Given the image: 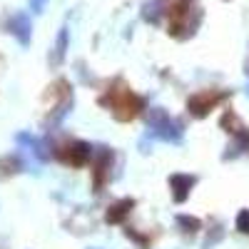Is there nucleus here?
<instances>
[{"label":"nucleus","mask_w":249,"mask_h":249,"mask_svg":"<svg viewBox=\"0 0 249 249\" xmlns=\"http://www.w3.org/2000/svg\"><path fill=\"white\" fill-rule=\"evenodd\" d=\"M177 224L182 227V232H190V234L199 230V219H197V217H187V214H179V217H177Z\"/></svg>","instance_id":"ddd939ff"},{"label":"nucleus","mask_w":249,"mask_h":249,"mask_svg":"<svg viewBox=\"0 0 249 249\" xmlns=\"http://www.w3.org/2000/svg\"><path fill=\"white\" fill-rule=\"evenodd\" d=\"M132 207H135V199H120V202H115L110 210L105 212V222L107 224H122L124 217L132 212Z\"/></svg>","instance_id":"9d476101"},{"label":"nucleus","mask_w":249,"mask_h":249,"mask_svg":"<svg viewBox=\"0 0 249 249\" xmlns=\"http://www.w3.org/2000/svg\"><path fill=\"white\" fill-rule=\"evenodd\" d=\"M237 230L242 234H249V210H242L239 217H237Z\"/></svg>","instance_id":"4468645a"},{"label":"nucleus","mask_w":249,"mask_h":249,"mask_svg":"<svg viewBox=\"0 0 249 249\" xmlns=\"http://www.w3.org/2000/svg\"><path fill=\"white\" fill-rule=\"evenodd\" d=\"M227 97V92H219V90H202L197 95H192L187 100V110H190L195 117H207L219 102Z\"/></svg>","instance_id":"20e7f679"},{"label":"nucleus","mask_w":249,"mask_h":249,"mask_svg":"<svg viewBox=\"0 0 249 249\" xmlns=\"http://www.w3.org/2000/svg\"><path fill=\"white\" fill-rule=\"evenodd\" d=\"M147 127H150V135L164 140V142H179L182 140V124L175 122L164 110L160 107H152L147 112Z\"/></svg>","instance_id":"7ed1b4c3"},{"label":"nucleus","mask_w":249,"mask_h":249,"mask_svg":"<svg viewBox=\"0 0 249 249\" xmlns=\"http://www.w3.org/2000/svg\"><path fill=\"white\" fill-rule=\"evenodd\" d=\"M170 10V5H167V0H150V3H144L142 5V18L147 20L150 25H157L160 20H162V15Z\"/></svg>","instance_id":"9b49d317"},{"label":"nucleus","mask_w":249,"mask_h":249,"mask_svg":"<svg viewBox=\"0 0 249 249\" xmlns=\"http://www.w3.org/2000/svg\"><path fill=\"white\" fill-rule=\"evenodd\" d=\"M5 33L15 35L20 45H28V43H30V33H33L30 18H28L25 13H13V15L5 20Z\"/></svg>","instance_id":"423d86ee"},{"label":"nucleus","mask_w":249,"mask_h":249,"mask_svg":"<svg viewBox=\"0 0 249 249\" xmlns=\"http://www.w3.org/2000/svg\"><path fill=\"white\" fill-rule=\"evenodd\" d=\"M167 13H170V33L179 40L195 35L202 23V10L192 5V0H177L175 5H170Z\"/></svg>","instance_id":"f257e3e1"},{"label":"nucleus","mask_w":249,"mask_h":249,"mask_svg":"<svg viewBox=\"0 0 249 249\" xmlns=\"http://www.w3.org/2000/svg\"><path fill=\"white\" fill-rule=\"evenodd\" d=\"M110 164H112V152L107 147H97L95 152V192H102V187H105L107 177H110Z\"/></svg>","instance_id":"0eeeda50"},{"label":"nucleus","mask_w":249,"mask_h":249,"mask_svg":"<svg viewBox=\"0 0 249 249\" xmlns=\"http://www.w3.org/2000/svg\"><path fill=\"white\" fill-rule=\"evenodd\" d=\"M244 72H247V75H249V60H247V70H244Z\"/></svg>","instance_id":"f3484780"},{"label":"nucleus","mask_w":249,"mask_h":249,"mask_svg":"<svg viewBox=\"0 0 249 249\" xmlns=\"http://www.w3.org/2000/svg\"><path fill=\"white\" fill-rule=\"evenodd\" d=\"M124 234H127V237H132L135 242H140L142 247H147V244H150V239H147V237H140V234H137V232H132V230H124Z\"/></svg>","instance_id":"dca6fc26"},{"label":"nucleus","mask_w":249,"mask_h":249,"mask_svg":"<svg viewBox=\"0 0 249 249\" xmlns=\"http://www.w3.org/2000/svg\"><path fill=\"white\" fill-rule=\"evenodd\" d=\"M195 182H197V179H195L192 175H172V177H170V187H172L175 202H184L187 197H190Z\"/></svg>","instance_id":"6e6552de"},{"label":"nucleus","mask_w":249,"mask_h":249,"mask_svg":"<svg viewBox=\"0 0 249 249\" xmlns=\"http://www.w3.org/2000/svg\"><path fill=\"white\" fill-rule=\"evenodd\" d=\"M15 140H18V144H23V150H25V152H30V155L37 157L40 162H45V160H48V152H45V147H43V142L35 140L33 135H28V132H18Z\"/></svg>","instance_id":"1a4fd4ad"},{"label":"nucleus","mask_w":249,"mask_h":249,"mask_svg":"<svg viewBox=\"0 0 249 249\" xmlns=\"http://www.w3.org/2000/svg\"><path fill=\"white\" fill-rule=\"evenodd\" d=\"M100 105H105L112 110V115L122 122H127V120H135L142 110V100L130 90V88H124L122 82H117V88L110 90L107 95H102L100 97Z\"/></svg>","instance_id":"f03ea898"},{"label":"nucleus","mask_w":249,"mask_h":249,"mask_svg":"<svg viewBox=\"0 0 249 249\" xmlns=\"http://www.w3.org/2000/svg\"><path fill=\"white\" fill-rule=\"evenodd\" d=\"M65 50H68V28H60L57 43H55V53H53V57H50L53 65H60L62 57H65Z\"/></svg>","instance_id":"f8f14e48"},{"label":"nucleus","mask_w":249,"mask_h":249,"mask_svg":"<svg viewBox=\"0 0 249 249\" xmlns=\"http://www.w3.org/2000/svg\"><path fill=\"white\" fill-rule=\"evenodd\" d=\"M55 155L65 162V164H70V167H82V164L90 162V157H92L95 152H92V147H90L88 142L75 140V142H70V144H62V147H57Z\"/></svg>","instance_id":"39448f33"},{"label":"nucleus","mask_w":249,"mask_h":249,"mask_svg":"<svg viewBox=\"0 0 249 249\" xmlns=\"http://www.w3.org/2000/svg\"><path fill=\"white\" fill-rule=\"evenodd\" d=\"M45 5H48V0H30V10L33 13H43Z\"/></svg>","instance_id":"2eb2a0df"}]
</instances>
